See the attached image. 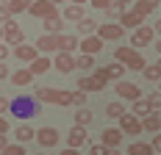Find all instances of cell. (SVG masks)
<instances>
[{"label": "cell", "mask_w": 161, "mask_h": 155, "mask_svg": "<svg viewBox=\"0 0 161 155\" xmlns=\"http://www.w3.org/2000/svg\"><path fill=\"white\" fill-rule=\"evenodd\" d=\"M8 111L14 114L17 119L25 122V119H33V116L39 114V103H36L33 97H25V94H22V97H14V100L8 103Z\"/></svg>", "instance_id": "obj_1"}, {"label": "cell", "mask_w": 161, "mask_h": 155, "mask_svg": "<svg viewBox=\"0 0 161 155\" xmlns=\"http://www.w3.org/2000/svg\"><path fill=\"white\" fill-rule=\"evenodd\" d=\"M153 39H156V28H153V25H139V28L133 31V36H130V45L128 47H133V50L139 53L142 47L153 45Z\"/></svg>", "instance_id": "obj_2"}, {"label": "cell", "mask_w": 161, "mask_h": 155, "mask_svg": "<svg viewBox=\"0 0 161 155\" xmlns=\"http://www.w3.org/2000/svg\"><path fill=\"white\" fill-rule=\"evenodd\" d=\"M122 33H125V31H122L117 22H103V25H97V28H95V36L103 42V45H106V42H119Z\"/></svg>", "instance_id": "obj_3"}, {"label": "cell", "mask_w": 161, "mask_h": 155, "mask_svg": "<svg viewBox=\"0 0 161 155\" xmlns=\"http://www.w3.org/2000/svg\"><path fill=\"white\" fill-rule=\"evenodd\" d=\"M0 31H3L6 45H22V42H25V33H22V28L17 25L14 19H8L6 25H0Z\"/></svg>", "instance_id": "obj_4"}, {"label": "cell", "mask_w": 161, "mask_h": 155, "mask_svg": "<svg viewBox=\"0 0 161 155\" xmlns=\"http://www.w3.org/2000/svg\"><path fill=\"white\" fill-rule=\"evenodd\" d=\"M33 47H36V53H42V56L58 53V36H56V33H42V36L33 42Z\"/></svg>", "instance_id": "obj_5"}, {"label": "cell", "mask_w": 161, "mask_h": 155, "mask_svg": "<svg viewBox=\"0 0 161 155\" xmlns=\"http://www.w3.org/2000/svg\"><path fill=\"white\" fill-rule=\"evenodd\" d=\"M117 130H119L122 136H139V133H142V125H139V119H136L133 114L125 111V114L119 116V127H117Z\"/></svg>", "instance_id": "obj_6"}, {"label": "cell", "mask_w": 161, "mask_h": 155, "mask_svg": "<svg viewBox=\"0 0 161 155\" xmlns=\"http://www.w3.org/2000/svg\"><path fill=\"white\" fill-rule=\"evenodd\" d=\"M108 83L103 80V78H97V75H83V78H78V92H83V94H89V92H103Z\"/></svg>", "instance_id": "obj_7"}, {"label": "cell", "mask_w": 161, "mask_h": 155, "mask_svg": "<svg viewBox=\"0 0 161 155\" xmlns=\"http://www.w3.org/2000/svg\"><path fill=\"white\" fill-rule=\"evenodd\" d=\"M117 97H122V100H139L142 92H139V86L136 83H130V80H117Z\"/></svg>", "instance_id": "obj_8"}, {"label": "cell", "mask_w": 161, "mask_h": 155, "mask_svg": "<svg viewBox=\"0 0 161 155\" xmlns=\"http://www.w3.org/2000/svg\"><path fill=\"white\" fill-rule=\"evenodd\" d=\"M28 14L45 19V17H56L58 11H56V6H50V3H45V0H33L31 6H28Z\"/></svg>", "instance_id": "obj_9"}, {"label": "cell", "mask_w": 161, "mask_h": 155, "mask_svg": "<svg viewBox=\"0 0 161 155\" xmlns=\"http://www.w3.org/2000/svg\"><path fill=\"white\" fill-rule=\"evenodd\" d=\"M33 139L39 141L42 147H56V144H58V130H56V127H42V130L33 133Z\"/></svg>", "instance_id": "obj_10"}, {"label": "cell", "mask_w": 161, "mask_h": 155, "mask_svg": "<svg viewBox=\"0 0 161 155\" xmlns=\"http://www.w3.org/2000/svg\"><path fill=\"white\" fill-rule=\"evenodd\" d=\"M78 50L83 53V56H92V58H95L97 53L103 50V42H100V39H97L95 33H92V36H86L83 42H78Z\"/></svg>", "instance_id": "obj_11"}, {"label": "cell", "mask_w": 161, "mask_h": 155, "mask_svg": "<svg viewBox=\"0 0 161 155\" xmlns=\"http://www.w3.org/2000/svg\"><path fill=\"white\" fill-rule=\"evenodd\" d=\"M117 25H119V28H122V31H136V28H139V25H145V17L142 14H136V11H125V14L119 17V22H117Z\"/></svg>", "instance_id": "obj_12"}, {"label": "cell", "mask_w": 161, "mask_h": 155, "mask_svg": "<svg viewBox=\"0 0 161 155\" xmlns=\"http://www.w3.org/2000/svg\"><path fill=\"white\" fill-rule=\"evenodd\" d=\"M106 150H119V144H122V133L117 130V127H108V130H103V141H100Z\"/></svg>", "instance_id": "obj_13"}, {"label": "cell", "mask_w": 161, "mask_h": 155, "mask_svg": "<svg viewBox=\"0 0 161 155\" xmlns=\"http://www.w3.org/2000/svg\"><path fill=\"white\" fill-rule=\"evenodd\" d=\"M53 67H56L58 72L69 75V72L75 69V61H72V56H69V53H56V58H53Z\"/></svg>", "instance_id": "obj_14"}, {"label": "cell", "mask_w": 161, "mask_h": 155, "mask_svg": "<svg viewBox=\"0 0 161 155\" xmlns=\"http://www.w3.org/2000/svg\"><path fill=\"white\" fill-rule=\"evenodd\" d=\"M25 69H28L33 78H36V75H42V72H47V69H50V56H36V58H33V61L28 64Z\"/></svg>", "instance_id": "obj_15"}, {"label": "cell", "mask_w": 161, "mask_h": 155, "mask_svg": "<svg viewBox=\"0 0 161 155\" xmlns=\"http://www.w3.org/2000/svg\"><path fill=\"white\" fill-rule=\"evenodd\" d=\"M86 139H89V136H86V130H83V127H78V125L67 133V144H69L72 150H78L80 144H86Z\"/></svg>", "instance_id": "obj_16"}, {"label": "cell", "mask_w": 161, "mask_h": 155, "mask_svg": "<svg viewBox=\"0 0 161 155\" xmlns=\"http://www.w3.org/2000/svg\"><path fill=\"white\" fill-rule=\"evenodd\" d=\"M78 50V36L72 33V36H64V33H58V53H75Z\"/></svg>", "instance_id": "obj_17"}, {"label": "cell", "mask_w": 161, "mask_h": 155, "mask_svg": "<svg viewBox=\"0 0 161 155\" xmlns=\"http://www.w3.org/2000/svg\"><path fill=\"white\" fill-rule=\"evenodd\" d=\"M42 28H45V33H56V36H58L61 28H64V19L58 14L56 17H45V19H42Z\"/></svg>", "instance_id": "obj_18"}, {"label": "cell", "mask_w": 161, "mask_h": 155, "mask_svg": "<svg viewBox=\"0 0 161 155\" xmlns=\"http://www.w3.org/2000/svg\"><path fill=\"white\" fill-rule=\"evenodd\" d=\"M100 69H103V78L106 80H114V83L122 80V75H125V67L122 64H108V67H100Z\"/></svg>", "instance_id": "obj_19"}, {"label": "cell", "mask_w": 161, "mask_h": 155, "mask_svg": "<svg viewBox=\"0 0 161 155\" xmlns=\"http://www.w3.org/2000/svg\"><path fill=\"white\" fill-rule=\"evenodd\" d=\"M17 58H19V61H25V64H31L33 58H36V56H39V53H36V47L33 45H25V42H22V45H17Z\"/></svg>", "instance_id": "obj_20"}, {"label": "cell", "mask_w": 161, "mask_h": 155, "mask_svg": "<svg viewBox=\"0 0 161 155\" xmlns=\"http://www.w3.org/2000/svg\"><path fill=\"white\" fill-rule=\"evenodd\" d=\"M156 8H158V0H133V11H136V14H142V17L153 14Z\"/></svg>", "instance_id": "obj_21"}, {"label": "cell", "mask_w": 161, "mask_h": 155, "mask_svg": "<svg viewBox=\"0 0 161 155\" xmlns=\"http://www.w3.org/2000/svg\"><path fill=\"white\" fill-rule=\"evenodd\" d=\"M83 17H86V8H83V6H72V3H69V6L64 8V17H61V19H67V22H80Z\"/></svg>", "instance_id": "obj_22"}, {"label": "cell", "mask_w": 161, "mask_h": 155, "mask_svg": "<svg viewBox=\"0 0 161 155\" xmlns=\"http://www.w3.org/2000/svg\"><path fill=\"white\" fill-rule=\"evenodd\" d=\"M133 56H136V50L128 47V45H122V47H117V50H114V64H122V67H125Z\"/></svg>", "instance_id": "obj_23"}, {"label": "cell", "mask_w": 161, "mask_h": 155, "mask_svg": "<svg viewBox=\"0 0 161 155\" xmlns=\"http://www.w3.org/2000/svg\"><path fill=\"white\" fill-rule=\"evenodd\" d=\"M128 114H133L136 119H145L147 114H153V111H150V105H147V100H145V97H139V100H133V105H130Z\"/></svg>", "instance_id": "obj_24"}, {"label": "cell", "mask_w": 161, "mask_h": 155, "mask_svg": "<svg viewBox=\"0 0 161 155\" xmlns=\"http://www.w3.org/2000/svg\"><path fill=\"white\" fill-rule=\"evenodd\" d=\"M139 125H142V130H147V133H158V130H161L158 114H147L145 119H139Z\"/></svg>", "instance_id": "obj_25"}, {"label": "cell", "mask_w": 161, "mask_h": 155, "mask_svg": "<svg viewBox=\"0 0 161 155\" xmlns=\"http://www.w3.org/2000/svg\"><path fill=\"white\" fill-rule=\"evenodd\" d=\"M11 83H14V86H31V83H33V75L22 67V69L11 72Z\"/></svg>", "instance_id": "obj_26"}, {"label": "cell", "mask_w": 161, "mask_h": 155, "mask_svg": "<svg viewBox=\"0 0 161 155\" xmlns=\"http://www.w3.org/2000/svg\"><path fill=\"white\" fill-rule=\"evenodd\" d=\"M33 133H36V130H33L31 125H19V127L14 130V139H17V144H25V141L33 139Z\"/></svg>", "instance_id": "obj_27"}, {"label": "cell", "mask_w": 161, "mask_h": 155, "mask_svg": "<svg viewBox=\"0 0 161 155\" xmlns=\"http://www.w3.org/2000/svg\"><path fill=\"white\" fill-rule=\"evenodd\" d=\"M92 119H95V114H92V111L86 108V105L75 111V125H78V127H86V125L92 122Z\"/></svg>", "instance_id": "obj_28"}, {"label": "cell", "mask_w": 161, "mask_h": 155, "mask_svg": "<svg viewBox=\"0 0 161 155\" xmlns=\"http://www.w3.org/2000/svg\"><path fill=\"white\" fill-rule=\"evenodd\" d=\"M72 61H75V69H95V58L92 56L78 53V56H72Z\"/></svg>", "instance_id": "obj_29"}, {"label": "cell", "mask_w": 161, "mask_h": 155, "mask_svg": "<svg viewBox=\"0 0 161 155\" xmlns=\"http://www.w3.org/2000/svg\"><path fill=\"white\" fill-rule=\"evenodd\" d=\"M28 0H6V8H8V14L14 17V14H19V11H28Z\"/></svg>", "instance_id": "obj_30"}, {"label": "cell", "mask_w": 161, "mask_h": 155, "mask_svg": "<svg viewBox=\"0 0 161 155\" xmlns=\"http://www.w3.org/2000/svg\"><path fill=\"white\" fill-rule=\"evenodd\" d=\"M128 155H156V152L150 150V144H145V141H133L128 147Z\"/></svg>", "instance_id": "obj_31"}, {"label": "cell", "mask_w": 161, "mask_h": 155, "mask_svg": "<svg viewBox=\"0 0 161 155\" xmlns=\"http://www.w3.org/2000/svg\"><path fill=\"white\" fill-rule=\"evenodd\" d=\"M33 100H45V103H56V89H50V86H39L36 89V97Z\"/></svg>", "instance_id": "obj_32"}, {"label": "cell", "mask_w": 161, "mask_h": 155, "mask_svg": "<svg viewBox=\"0 0 161 155\" xmlns=\"http://www.w3.org/2000/svg\"><path fill=\"white\" fill-rule=\"evenodd\" d=\"M142 72H145V78H147V80H158V78H161V61H156V64H147V67L142 69Z\"/></svg>", "instance_id": "obj_33"}, {"label": "cell", "mask_w": 161, "mask_h": 155, "mask_svg": "<svg viewBox=\"0 0 161 155\" xmlns=\"http://www.w3.org/2000/svg\"><path fill=\"white\" fill-rule=\"evenodd\" d=\"M106 114H108L111 119H119V116L125 114V108H122V103H119V100H114V103H108V105H106Z\"/></svg>", "instance_id": "obj_34"}, {"label": "cell", "mask_w": 161, "mask_h": 155, "mask_svg": "<svg viewBox=\"0 0 161 155\" xmlns=\"http://www.w3.org/2000/svg\"><path fill=\"white\" fill-rule=\"evenodd\" d=\"M78 31L83 33V36H92V33H95V19H92V17H83L78 22Z\"/></svg>", "instance_id": "obj_35"}, {"label": "cell", "mask_w": 161, "mask_h": 155, "mask_svg": "<svg viewBox=\"0 0 161 155\" xmlns=\"http://www.w3.org/2000/svg\"><path fill=\"white\" fill-rule=\"evenodd\" d=\"M145 67H147V61L142 58V53H136V56L125 64V69H136V72H139V69H145Z\"/></svg>", "instance_id": "obj_36"}, {"label": "cell", "mask_w": 161, "mask_h": 155, "mask_svg": "<svg viewBox=\"0 0 161 155\" xmlns=\"http://www.w3.org/2000/svg\"><path fill=\"white\" fill-rule=\"evenodd\" d=\"M106 14L111 17V19H119V17L125 14V6H119V3H114V0H111V6L106 8Z\"/></svg>", "instance_id": "obj_37"}, {"label": "cell", "mask_w": 161, "mask_h": 155, "mask_svg": "<svg viewBox=\"0 0 161 155\" xmlns=\"http://www.w3.org/2000/svg\"><path fill=\"white\" fill-rule=\"evenodd\" d=\"M145 100H147V105H150L153 114H158V111H161V94H158V92H153L150 97H145Z\"/></svg>", "instance_id": "obj_38"}, {"label": "cell", "mask_w": 161, "mask_h": 155, "mask_svg": "<svg viewBox=\"0 0 161 155\" xmlns=\"http://www.w3.org/2000/svg\"><path fill=\"white\" fill-rule=\"evenodd\" d=\"M83 103H86V94L83 92H69V105H78V108H83Z\"/></svg>", "instance_id": "obj_39"}, {"label": "cell", "mask_w": 161, "mask_h": 155, "mask_svg": "<svg viewBox=\"0 0 161 155\" xmlns=\"http://www.w3.org/2000/svg\"><path fill=\"white\" fill-rule=\"evenodd\" d=\"M53 105H69V92H67V89H56V103H53Z\"/></svg>", "instance_id": "obj_40"}, {"label": "cell", "mask_w": 161, "mask_h": 155, "mask_svg": "<svg viewBox=\"0 0 161 155\" xmlns=\"http://www.w3.org/2000/svg\"><path fill=\"white\" fill-rule=\"evenodd\" d=\"M3 155H28L25 152V147H22V144H6V150H3Z\"/></svg>", "instance_id": "obj_41"}, {"label": "cell", "mask_w": 161, "mask_h": 155, "mask_svg": "<svg viewBox=\"0 0 161 155\" xmlns=\"http://www.w3.org/2000/svg\"><path fill=\"white\" fill-rule=\"evenodd\" d=\"M150 150H153V152H161V133H156V136H153V141H150Z\"/></svg>", "instance_id": "obj_42"}, {"label": "cell", "mask_w": 161, "mask_h": 155, "mask_svg": "<svg viewBox=\"0 0 161 155\" xmlns=\"http://www.w3.org/2000/svg\"><path fill=\"white\" fill-rule=\"evenodd\" d=\"M89 155H106V147L103 144H92L89 147Z\"/></svg>", "instance_id": "obj_43"}, {"label": "cell", "mask_w": 161, "mask_h": 155, "mask_svg": "<svg viewBox=\"0 0 161 155\" xmlns=\"http://www.w3.org/2000/svg\"><path fill=\"white\" fill-rule=\"evenodd\" d=\"M89 3H92L95 8H103V11H106V8L111 6V0H89Z\"/></svg>", "instance_id": "obj_44"}, {"label": "cell", "mask_w": 161, "mask_h": 155, "mask_svg": "<svg viewBox=\"0 0 161 155\" xmlns=\"http://www.w3.org/2000/svg\"><path fill=\"white\" fill-rule=\"evenodd\" d=\"M6 133H8V119L0 116V136H6Z\"/></svg>", "instance_id": "obj_45"}, {"label": "cell", "mask_w": 161, "mask_h": 155, "mask_svg": "<svg viewBox=\"0 0 161 155\" xmlns=\"http://www.w3.org/2000/svg\"><path fill=\"white\" fill-rule=\"evenodd\" d=\"M8 19H11V14H8V8L3 6V8H0V22H8Z\"/></svg>", "instance_id": "obj_46"}, {"label": "cell", "mask_w": 161, "mask_h": 155, "mask_svg": "<svg viewBox=\"0 0 161 155\" xmlns=\"http://www.w3.org/2000/svg\"><path fill=\"white\" fill-rule=\"evenodd\" d=\"M6 58H8V47H6V45H0V61L6 64Z\"/></svg>", "instance_id": "obj_47"}, {"label": "cell", "mask_w": 161, "mask_h": 155, "mask_svg": "<svg viewBox=\"0 0 161 155\" xmlns=\"http://www.w3.org/2000/svg\"><path fill=\"white\" fill-rule=\"evenodd\" d=\"M6 78H8V67L0 61V80H6Z\"/></svg>", "instance_id": "obj_48"}, {"label": "cell", "mask_w": 161, "mask_h": 155, "mask_svg": "<svg viewBox=\"0 0 161 155\" xmlns=\"http://www.w3.org/2000/svg\"><path fill=\"white\" fill-rule=\"evenodd\" d=\"M61 155H80V152H78V150H72V147H67V150H64Z\"/></svg>", "instance_id": "obj_49"}, {"label": "cell", "mask_w": 161, "mask_h": 155, "mask_svg": "<svg viewBox=\"0 0 161 155\" xmlns=\"http://www.w3.org/2000/svg\"><path fill=\"white\" fill-rule=\"evenodd\" d=\"M8 108V103H6V100H3V97H0V116H3V111Z\"/></svg>", "instance_id": "obj_50"}, {"label": "cell", "mask_w": 161, "mask_h": 155, "mask_svg": "<svg viewBox=\"0 0 161 155\" xmlns=\"http://www.w3.org/2000/svg\"><path fill=\"white\" fill-rule=\"evenodd\" d=\"M6 144H8V141H6V136H0V152L6 150Z\"/></svg>", "instance_id": "obj_51"}, {"label": "cell", "mask_w": 161, "mask_h": 155, "mask_svg": "<svg viewBox=\"0 0 161 155\" xmlns=\"http://www.w3.org/2000/svg\"><path fill=\"white\" fill-rule=\"evenodd\" d=\"M69 3H72V6H86L89 0H69Z\"/></svg>", "instance_id": "obj_52"}, {"label": "cell", "mask_w": 161, "mask_h": 155, "mask_svg": "<svg viewBox=\"0 0 161 155\" xmlns=\"http://www.w3.org/2000/svg\"><path fill=\"white\" fill-rule=\"evenodd\" d=\"M114 3H119V6H128V3H133V0H114Z\"/></svg>", "instance_id": "obj_53"}, {"label": "cell", "mask_w": 161, "mask_h": 155, "mask_svg": "<svg viewBox=\"0 0 161 155\" xmlns=\"http://www.w3.org/2000/svg\"><path fill=\"white\" fill-rule=\"evenodd\" d=\"M45 3H50V6H58V3H64V0H45Z\"/></svg>", "instance_id": "obj_54"}, {"label": "cell", "mask_w": 161, "mask_h": 155, "mask_svg": "<svg viewBox=\"0 0 161 155\" xmlns=\"http://www.w3.org/2000/svg\"><path fill=\"white\" fill-rule=\"evenodd\" d=\"M3 6H6V0H0V8H3Z\"/></svg>", "instance_id": "obj_55"}, {"label": "cell", "mask_w": 161, "mask_h": 155, "mask_svg": "<svg viewBox=\"0 0 161 155\" xmlns=\"http://www.w3.org/2000/svg\"><path fill=\"white\" fill-rule=\"evenodd\" d=\"M0 42H3V31H0Z\"/></svg>", "instance_id": "obj_56"}]
</instances>
